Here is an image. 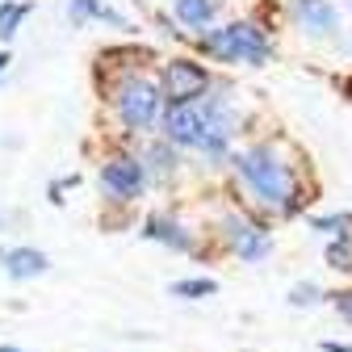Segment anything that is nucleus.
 Returning a JSON list of instances; mask_svg holds the SVG:
<instances>
[{
  "label": "nucleus",
  "instance_id": "1",
  "mask_svg": "<svg viewBox=\"0 0 352 352\" xmlns=\"http://www.w3.org/2000/svg\"><path fill=\"white\" fill-rule=\"evenodd\" d=\"M235 168H239V176L256 189V197L269 206V210H277V214H289L298 201V185H294V176H289V168L269 151V147H252V151H243L239 160H235Z\"/></svg>",
  "mask_w": 352,
  "mask_h": 352
},
{
  "label": "nucleus",
  "instance_id": "2",
  "mask_svg": "<svg viewBox=\"0 0 352 352\" xmlns=\"http://www.w3.org/2000/svg\"><path fill=\"white\" fill-rule=\"evenodd\" d=\"M118 109H122V122L130 130H147L155 122V109H160V93L147 84V80H126L122 93H118Z\"/></svg>",
  "mask_w": 352,
  "mask_h": 352
},
{
  "label": "nucleus",
  "instance_id": "3",
  "mask_svg": "<svg viewBox=\"0 0 352 352\" xmlns=\"http://www.w3.org/2000/svg\"><path fill=\"white\" fill-rule=\"evenodd\" d=\"M206 88H210V76L197 63H189V59H172L164 67V93H168L172 105H189L193 97L206 93Z\"/></svg>",
  "mask_w": 352,
  "mask_h": 352
},
{
  "label": "nucleus",
  "instance_id": "4",
  "mask_svg": "<svg viewBox=\"0 0 352 352\" xmlns=\"http://www.w3.org/2000/svg\"><path fill=\"white\" fill-rule=\"evenodd\" d=\"M143 181H147V172H143V164L139 160H109L105 168H101V185L113 193V197H139V189H143Z\"/></svg>",
  "mask_w": 352,
  "mask_h": 352
},
{
  "label": "nucleus",
  "instance_id": "5",
  "mask_svg": "<svg viewBox=\"0 0 352 352\" xmlns=\"http://www.w3.org/2000/svg\"><path fill=\"white\" fill-rule=\"evenodd\" d=\"M164 135H168L172 143L197 147V143H201V109H197V105H172L168 118H164Z\"/></svg>",
  "mask_w": 352,
  "mask_h": 352
},
{
  "label": "nucleus",
  "instance_id": "6",
  "mask_svg": "<svg viewBox=\"0 0 352 352\" xmlns=\"http://www.w3.org/2000/svg\"><path fill=\"white\" fill-rule=\"evenodd\" d=\"M227 239L243 260H264L269 256V235L260 227H252L248 218H227Z\"/></svg>",
  "mask_w": 352,
  "mask_h": 352
},
{
  "label": "nucleus",
  "instance_id": "7",
  "mask_svg": "<svg viewBox=\"0 0 352 352\" xmlns=\"http://www.w3.org/2000/svg\"><path fill=\"white\" fill-rule=\"evenodd\" d=\"M294 17L302 21V30H311L319 38L340 30V13L327 5V0H294Z\"/></svg>",
  "mask_w": 352,
  "mask_h": 352
},
{
  "label": "nucleus",
  "instance_id": "8",
  "mask_svg": "<svg viewBox=\"0 0 352 352\" xmlns=\"http://www.w3.org/2000/svg\"><path fill=\"white\" fill-rule=\"evenodd\" d=\"M5 273L17 281H30L38 273H47V256L38 248H13V252H5Z\"/></svg>",
  "mask_w": 352,
  "mask_h": 352
},
{
  "label": "nucleus",
  "instance_id": "9",
  "mask_svg": "<svg viewBox=\"0 0 352 352\" xmlns=\"http://www.w3.org/2000/svg\"><path fill=\"white\" fill-rule=\"evenodd\" d=\"M235 38H239V63H264L269 59V38L252 21H235Z\"/></svg>",
  "mask_w": 352,
  "mask_h": 352
},
{
  "label": "nucleus",
  "instance_id": "10",
  "mask_svg": "<svg viewBox=\"0 0 352 352\" xmlns=\"http://www.w3.org/2000/svg\"><path fill=\"white\" fill-rule=\"evenodd\" d=\"M201 51L223 59V63H239V38H235V25H223V30H210L201 34Z\"/></svg>",
  "mask_w": 352,
  "mask_h": 352
},
{
  "label": "nucleus",
  "instance_id": "11",
  "mask_svg": "<svg viewBox=\"0 0 352 352\" xmlns=\"http://www.w3.org/2000/svg\"><path fill=\"white\" fill-rule=\"evenodd\" d=\"M147 239H160V243H172L176 252H189L193 248V239L176 227V223H168V218H147V231H143Z\"/></svg>",
  "mask_w": 352,
  "mask_h": 352
},
{
  "label": "nucleus",
  "instance_id": "12",
  "mask_svg": "<svg viewBox=\"0 0 352 352\" xmlns=\"http://www.w3.org/2000/svg\"><path fill=\"white\" fill-rule=\"evenodd\" d=\"M72 25H84L88 17H97V21H109V25H118V30H126V17H118L113 9H105V5H97V0H72Z\"/></svg>",
  "mask_w": 352,
  "mask_h": 352
},
{
  "label": "nucleus",
  "instance_id": "13",
  "mask_svg": "<svg viewBox=\"0 0 352 352\" xmlns=\"http://www.w3.org/2000/svg\"><path fill=\"white\" fill-rule=\"evenodd\" d=\"M214 9H218V0H176V17H181L185 25H210V17H214Z\"/></svg>",
  "mask_w": 352,
  "mask_h": 352
},
{
  "label": "nucleus",
  "instance_id": "14",
  "mask_svg": "<svg viewBox=\"0 0 352 352\" xmlns=\"http://www.w3.org/2000/svg\"><path fill=\"white\" fill-rule=\"evenodd\" d=\"M25 13H30V5H0V38H13L17 25L25 21Z\"/></svg>",
  "mask_w": 352,
  "mask_h": 352
},
{
  "label": "nucleus",
  "instance_id": "15",
  "mask_svg": "<svg viewBox=\"0 0 352 352\" xmlns=\"http://www.w3.org/2000/svg\"><path fill=\"white\" fill-rule=\"evenodd\" d=\"M218 285L210 281V277H193V281H176L172 285V294L176 298H206V294H214Z\"/></svg>",
  "mask_w": 352,
  "mask_h": 352
},
{
  "label": "nucleus",
  "instance_id": "16",
  "mask_svg": "<svg viewBox=\"0 0 352 352\" xmlns=\"http://www.w3.org/2000/svg\"><path fill=\"white\" fill-rule=\"evenodd\" d=\"M327 264L331 269H352V239H336L327 248Z\"/></svg>",
  "mask_w": 352,
  "mask_h": 352
},
{
  "label": "nucleus",
  "instance_id": "17",
  "mask_svg": "<svg viewBox=\"0 0 352 352\" xmlns=\"http://www.w3.org/2000/svg\"><path fill=\"white\" fill-rule=\"evenodd\" d=\"M289 302H294V306H311V302H319V289H315V285H294Z\"/></svg>",
  "mask_w": 352,
  "mask_h": 352
},
{
  "label": "nucleus",
  "instance_id": "18",
  "mask_svg": "<svg viewBox=\"0 0 352 352\" xmlns=\"http://www.w3.org/2000/svg\"><path fill=\"white\" fill-rule=\"evenodd\" d=\"M323 352H352V344H336V340H327Z\"/></svg>",
  "mask_w": 352,
  "mask_h": 352
},
{
  "label": "nucleus",
  "instance_id": "19",
  "mask_svg": "<svg viewBox=\"0 0 352 352\" xmlns=\"http://www.w3.org/2000/svg\"><path fill=\"white\" fill-rule=\"evenodd\" d=\"M5 67H9V55H5V51H0V76H5Z\"/></svg>",
  "mask_w": 352,
  "mask_h": 352
},
{
  "label": "nucleus",
  "instance_id": "20",
  "mask_svg": "<svg viewBox=\"0 0 352 352\" xmlns=\"http://www.w3.org/2000/svg\"><path fill=\"white\" fill-rule=\"evenodd\" d=\"M344 88H348V93H352V80H348V84H344Z\"/></svg>",
  "mask_w": 352,
  "mask_h": 352
},
{
  "label": "nucleus",
  "instance_id": "21",
  "mask_svg": "<svg viewBox=\"0 0 352 352\" xmlns=\"http://www.w3.org/2000/svg\"><path fill=\"white\" fill-rule=\"evenodd\" d=\"M0 352H17V348H0Z\"/></svg>",
  "mask_w": 352,
  "mask_h": 352
}]
</instances>
